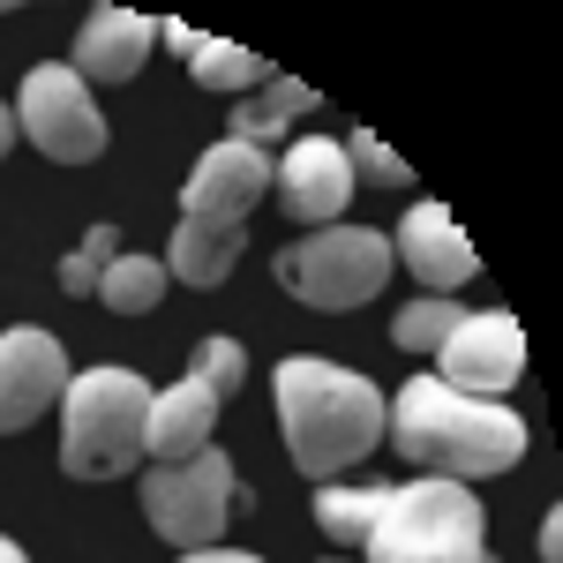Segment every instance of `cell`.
Instances as JSON below:
<instances>
[{
    "mask_svg": "<svg viewBox=\"0 0 563 563\" xmlns=\"http://www.w3.org/2000/svg\"><path fill=\"white\" fill-rule=\"evenodd\" d=\"M151 45H158V15H135V8H113V0H106V8H90V15H84L68 68H76L90 90H121V84L143 76Z\"/></svg>",
    "mask_w": 563,
    "mask_h": 563,
    "instance_id": "cell-13",
    "label": "cell"
},
{
    "mask_svg": "<svg viewBox=\"0 0 563 563\" xmlns=\"http://www.w3.org/2000/svg\"><path fill=\"white\" fill-rule=\"evenodd\" d=\"M0 563H31V556H23V549H15V541H8V533H0Z\"/></svg>",
    "mask_w": 563,
    "mask_h": 563,
    "instance_id": "cell-27",
    "label": "cell"
},
{
    "mask_svg": "<svg viewBox=\"0 0 563 563\" xmlns=\"http://www.w3.org/2000/svg\"><path fill=\"white\" fill-rule=\"evenodd\" d=\"M519 376H526V331H519L511 308L466 316V323L443 339V353H435V384L466 390V398H504Z\"/></svg>",
    "mask_w": 563,
    "mask_h": 563,
    "instance_id": "cell-8",
    "label": "cell"
},
{
    "mask_svg": "<svg viewBox=\"0 0 563 563\" xmlns=\"http://www.w3.org/2000/svg\"><path fill=\"white\" fill-rule=\"evenodd\" d=\"M541 563H563V511L541 519Z\"/></svg>",
    "mask_w": 563,
    "mask_h": 563,
    "instance_id": "cell-24",
    "label": "cell"
},
{
    "mask_svg": "<svg viewBox=\"0 0 563 563\" xmlns=\"http://www.w3.org/2000/svg\"><path fill=\"white\" fill-rule=\"evenodd\" d=\"M346 166H353V180H368V188H413V166L390 151L384 135H346Z\"/></svg>",
    "mask_w": 563,
    "mask_h": 563,
    "instance_id": "cell-22",
    "label": "cell"
},
{
    "mask_svg": "<svg viewBox=\"0 0 563 563\" xmlns=\"http://www.w3.org/2000/svg\"><path fill=\"white\" fill-rule=\"evenodd\" d=\"M180 563H263V556H249V549H196V556H180Z\"/></svg>",
    "mask_w": 563,
    "mask_h": 563,
    "instance_id": "cell-25",
    "label": "cell"
},
{
    "mask_svg": "<svg viewBox=\"0 0 563 563\" xmlns=\"http://www.w3.org/2000/svg\"><path fill=\"white\" fill-rule=\"evenodd\" d=\"M218 406L211 390L196 384V376H180V384L151 390V429H143V451H151V466H174V459H196L218 429Z\"/></svg>",
    "mask_w": 563,
    "mask_h": 563,
    "instance_id": "cell-14",
    "label": "cell"
},
{
    "mask_svg": "<svg viewBox=\"0 0 563 563\" xmlns=\"http://www.w3.org/2000/svg\"><path fill=\"white\" fill-rule=\"evenodd\" d=\"M390 263L398 271H413V286L421 294H459L466 278H481V256L474 241L451 225V211L443 203H406V218H398V233H390Z\"/></svg>",
    "mask_w": 563,
    "mask_h": 563,
    "instance_id": "cell-12",
    "label": "cell"
},
{
    "mask_svg": "<svg viewBox=\"0 0 563 563\" xmlns=\"http://www.w3.org/2000/svg\"><path fill=\"white\" fill-rule=\"evenodd\" d=\"M271 151L256 143H211L203 158H196V174L180 180V218H225V225H249L263 196H271Z\"/></svg>",
    "mask_w": 563,
    "mask_h": 563,
    "instance_id": "cell-11",
    "label": "cell"
},
{
    "mask_svg": "<svg viewBox=\"0 0 563 563\" xmlns=\"http://www.w3.org/2000/svg\"><path fill=\"white\" fill-rule=\"evenodd\" d=\"M188 76H196L203 90H218V98H249V90H263L278 68H271L263 53H249V45L203 38V45H196V60H188Z\"/></svg>",
    "mask_w": 563,
    "mask_h": 563,
    "instance_id": "cell-20",
    "label": "cell"
},
{
    "mask_svg": "<svg viewBox=\"0 0 563 563\" xmlns=\"http://www.w3.org/2000/svg\"><path fill=\"white\" fill-rule=\"evenodd\" d=\"M233 459L203 443L196 459H174V466H151L143 474V519L151 533L174 549V556H196V549H218L225 526H233Z\"/></svg>",
    "mask_w": 563,
    "mask_h": 563,
    "instance_id": "cell-6",
    "label": "cell"
},
{
    "mask_svg": "<svg viewBox=\"0 0 563 563\" xmlns=\"http://www.w3.org/2000/svg\"><path fill=\"white\" fill-rule=\"evenodd\" d=\"M166 256H135L121 249V263H106V278H98V301L113 308V316H151V308L166 301Z\"/></svg>",
    "mask_w": 563,
    "mask_h": 563,
    "instance_id": "cell-19",
    "label": "cell"
},
{
    "mask_svg": "<svg viewBox=\"0 0 563 563\" xmlns=\"http://www.w3.org/2000/svg\"><path fill=\"white\" fill-rule=\"evenodd\" d=\"M390 504V481H323L316 488V526L331 549H361Z\"/></svg>",
    "mask_w": 563,
    "mask_h": 563,
    "instance_id": "cell-17",
    "label": "cell"
},
{
    "mask_svg": "<svg viewBox=\"0 0 563 563\" xmlns=\"http://www.w3.org/2000/svg\"><path fill=\"white\" fill-rule=\"evenodd\" d=\"M249 249V225H225V218H174V241H166V278L211 294L233 278V263Z\"/></svg>",
    "mask_w": 563,
    "mask_h": 563,
    "instance_id": "cell-15",
    "label": "cell"
},
{
    "mask_svg": "<svg viewBox=\"0 0 563 563\" xmlns=\"http://www.w3.org/2000/svg\"><path fill=\"white\" fill-rule=\"evenodd\" d=\"M278 429H286V459L301 481H346L368 451H384V390L368 376H353L339 361H316V353H286L278 376Z\"/></svg>",
    "mask_w": 563,
    "mask_h": 563,
    "instance_id": "cell-2",
    "label": "cell"
},
{
    "mask_svg": "<svg viewBox=\"0 0 563 563\" xmlns=\"http://www.w3.org/2000/svg\"><path fill=\"white\" fill-rule=\"evenodd\" d=\"M361 556L368 563H496V549H488V511H481L474 488L421 474L406 488H390L384 519L361 541Z\"/></svg>",
    "mask_w": 563,
    "mask_h": 563,
    "instance_id": "cell-4",
    "label": "cell"
},
{
    "mask_svg": "<svg viewBox=\"0 0 563 563\" xmlns=\"http://www.w3.org/2000/svg\"><path fill=\"white\" fill-rule=\"evenodd\" d=\"M98 278H106V271H98L84 249H76V256H60V294H68V301H98Z\"/></svg>",
    "mask_w": 563,
    "mask_h": 563,
    "instance_id": "cell-23",
    "label": "cell"
},
{
    "mask_svg": "<svg viewBox=\"0 0 563 563\" xmlns=\"http://www.w3.org/2000/svg\"><path fill=\"white\" fill-rule=\"evenodd\" d=\"M271 196H278V211L294 218V225H339V211L353 203V166H346V143H331V135H301V143H286V158L271 166Z\"/></svg>",
    "mask_w": 563,
    "mask_h": 563,
    "instance_id": "cell-10",
    "label": "cell"
},
{
    "mask_svg": "<svg viewBox=\"0 0 563 563\" xmlns=\"http://www.w3.org/2000/svg\"><path fill=\"white\" fill-rule=\"evenodd\" d=\"M466 316H474V308H459L451 294H413V301L390 316V346L413 353V361H435V353H443V339H451Z\"/></svg>",
    "mask_w": 563,
    "mask_h": 563,
    "instance_id": "cell-18",
    "label": "cell"
},
{
    "mask_svg": "<svg viewBox=\"0 0 563 563\" xmlns=\"http://www.w3.org/2000/svg\"><path fill=\"white\" fill-rule=\"evenodd\" d=\"M15 135H23V129H15V106H0V158L15 151Z\"/></svg>",
    "mask_w": 563,
    "mask_h": 563,
    "instance_id": "cell-26",
    "label": "cell"
},
{
    "mask_svg": "<svg viewBox=\"0 0 563 563\" xmlns=\"http://www.w3.org/2000/svg\"><path fill=\"white\" fill-rule=\"evenodd\" d=\"M188 376L211 390L218 406H233V398H241V384H249V353H241V339H196Z\"/></svg>",
    "mask_w": 563,
    "mask_h": 563,
    "instance_id": "cell-21",
    "label": "cell"
},
{
    "mask_svg": "<svg viewBox=\"0 0 563 563\" xmlns=\"http://www.w3.org/2000/svg\"><path fill=\"white\" fill-rule=\"evenodd\" d=\"M384 443L413 459V474L474 488L526 459V421L504 398H466L435 376H413L398 398H384Z\"/></svg>",
    "mask_w": 563,
    "mask_h": 563,
    "instance_id": "cell-1",
    "label": "cell"
},
{
    "mask_svg": "<svg viewBox=\"0 0 563 563\" xmlns=\"http://www.w3.org/2000/svg\"><path fill=\"white\" fill-rule=\"evenodd\" d=\"M15 129L23 143L53 158V166H90V158H106V113H98V98L76 68H60V60H38L23 90H15Z\"/></svg>",
    "mask_w": 563,
    "mask_h": 563,
    "instance_id": "cell-7",
    "label": "cell"
},
{
    "mask_svg": "<svg viewBox=\"0 0 563 563\" xmlns=\"http://www.w3.org/2000/svg\"><path fill=\"white\" fill-rule=\"evenodd\" d=\"M60 398H68V353H60V339L38 331V323L0 331V435L38 429Z\"/></svg>",
    "mask_w": 563,
    "mask_h": 563,
    "instance_id": "cell-9",
    "label": "cell"
},
{
    "mask_svg": "<svg viewBox=\"0 0 563 563\" xmlns=\"http://www.w3.org/2000/svg\"><path fill=\"white\" fill-rule=\"evenodd\" d=\"M278 286L301 308H323V316H346V308H368L390 286V233H368V225H316L301 241L278 249Z\"/></svg>",
    "mask_w": 563,
    "mask_h": 563,
    "instance_id": "cell-5",
    "label": "cell"
},
{
    "mask_svg": "<svg viewBox=\"0 0 563 563\" xmlns=\"http://www.w3.org/2000/svg\"><path fill=\"white\" fill-rule=\"evenodd\" d=\"M323 106V90H308L301 76H271L263 90H249V98H233L225 106V135L233 143H286V129L301 121V113H316Z\"/></svg>",
    "mask_w": 563,
    "mask_h": 563,
    "instance_id": "cell-16",
    "label": "cell"
},
{
    "mask_svg": "<svg viewBox=\"0 0 563 563\" xmlns=\"http://www.w3.org/2000/svg\"><path fill=\"white\" fill-rule=\"evenodd\" d=\"M143 429H151V384L135 368H84V376H68V398H60V474L68 481L135 474L151 459Z\"/></svg>",
    "mask_w": 563,
    "mask_h": 563,
    "instance_id": "cell-3",
    "label": "cell"
}]
</instances>
